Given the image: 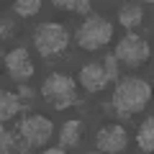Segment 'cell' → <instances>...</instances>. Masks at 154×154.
Instances as JSON below:
<instances>
[{
	"mask_svg": "<svg viewBox=\"0 0 154 154\" xmlns=\"http://www.w3.org/2000/svg\"><path fill=\"white\" fill-rule=\"evenodd\" d=\"M152 100V85L139 80V77H123L118 80L116 85V93H113V108L116 113L121 116H131V113H139L144 110Z\"/></svg>",
	"mask_w": 154,
	"mask_h": 154,
	"instance_id": "1",
	"label": "cell"
},
{
	"mask_svg": "<svg viewBox=\"0 0 154 154\" xmlns=\"http://www.w3.org/2000/svg\"><path fill=\"white\" fill-rule=\"evenodd\" d=\"M110 36H113V23L105 21V18H100V16H93V18H88L82 26L77 28L75 41H77L80 49L95 51V49H103V46L110 41Z\"/></svg>",
	"mask_w": 154,
	"mask_h": 154,
	"instance_id": "2",
	"label": "cell"
},
{
	"mask_svg": "<svg viewBox=\"0 0 154 154\" xmlns=\"http://www.w3.org/2000/svg\"><path fill=\"white\" fill-rule=\"evenodd\" d=\"M69 44V33L64 31V26L59 23H41L33 31V46L41 57H54L62 54Z\"/></svg>",
	"mask_w": 154,
	"mask_h": 154,
	"instance_id": "3",
	"label": "cell"
},
{
	"mask_svg": "<svg viewBox=\"0 0 154 154\" xmlns=\"http://www.w3.org/2000/svg\"><path fill=\"white\" fill-rule=\"evenodd\" d=\"M41 95L49 100L54 108H67L77 100V88H75V80L62 72H54L44 80L41 85Z\"/></svg>",
	"mask_w": 154,
	"mask_h": 154,
	"instance_id": "4",
	"label": "cell"
},
{
	"mask_svg": "<svg viewBox=\"0 0 154 154\" xmlns=\"http://www.w3.org/2000/svg\"><path fill=\"white\" fill-rule=\"evenodd\" d=\"M116 59H121L128 67H139L149 59V44L139 33H126V36L116 44Z\"/></svg>",
	"mask_w": 154,
	"mask_h": 154,
	"instance_id": "5",
	"label": "cell"
},
{
	"mask_svg": "<svg viewBox=\"0 0 154 154\" xmlns=\"http://www.w3.org/2000/svg\"><path fill=\"white\" fill-rule=\"evenodd\" d=\"M21 136L26 139L28 146H41V144L49 141V136L54 134V123L44 116H28L21 121Z\"/></svg>",
	"mask_w": 154,
	"mask_h": 154,
	"instance_id": "6",
	"label": "cell"
},
{
	"mask_svg": "<svg viewBox=\"0 0 154 154\" xmlns=\"http://www.w3.org/2000/svg\"><path fill=\"white\" fill-rule=\"evenodd\" d=\"M95 144H98L100 152L105 154H116V152H123L128 144V134L123 126H118V123H108V126H103L98 131V136H95Z\"/></svg>",
	"mask_w": 154,
	"mask_h": 154,
	"instance_id": "7",
	"label": "cell"
},
{
	"mask_svg": "<svg viewBox=\"0 0 154 154\" xmlns=\"http://www.w3.org/2000/svg\"><path fill=\"white\" fill-rule=\"evenodd\" d=\"M3 62H5L8 75H11L16 82H26V80H31V75H33V62H31V57H28V51L23 49V46L11 49Z\"/></svg>",
	"mask_w": 154,
	"mask_h": 154,
	"instance_id": "8",
	"label": "cell"
},
{
	"mask_svg": "<svg viewBox=\"0 0 154 154\" xmlns=\"http://www.w3.org/2000/svg\"><path fill=\"white\" fill-rule=\"evenodd\" d=\"M80 82H82V88L90 90V93H98V90H103L105 85H108V75H105L103 64H98V62H90V64H85L82 69H80Z\"/></svg>",
	"mask_w": 154,
	"mask_h": 154,
	"instance_id": "9",
	"label": "cell"
},
{
	"mask_svg": "<svg viewBox=\"0 0 154 154\" xmlns=\"http://www.w3.org/2000/svg\"><path fill=\"white\" fill-rule=\"evenodd\" d=\"M85 134V123L80 121V118H69V121L62 126V134H59V146H77L80 144V139H82Z\"/></svg>",
	"mask_w": 154,
	"mask_h": 154,
	"instance_id": "10",
	"label": "cell"
},
{
	"mask_svg": "<svg viewBox=\"0 0 154 154\" xmlns=\"http://www.w3.org/2000/svg\"><path fill=\"white\" fill-rule=\"evenodd\" d=\"M118 21L126 28H136L139 23L144 21V8L136 5V3H126V5L118 8Z\"/></svg>",
	"mask_w": 154,
	"mask_h": 154,
	"instance_id": "11",
	"label": "cell"
},
{
	"mask_svg": "<svg viewBox=\"0 0 154 154\" xmlns=\"http://www.w3.org/2000/svg\"><path fill=\"white\" fill-rule=\"evenodd\" d=\"M21 110V100L8 90H0V121H8Z\"/></svg>",
	"mask_w": 154,
	"mask_h": 154,
	"instance_id": "12",
	"label": "cell"
},
{
	"mask_svg": "<svg viewBox=\"0 0 154 154\" xmlns=\"http://www.w3.org/2000/svg\"><path fill=\"white\" fill-rule=\"evenodd\" d=\"M136 144H139V149H144V152H152V149H154V118H152V116L144 118V123L139 126Z\"/></svg>",
	"mask_w": 154,
	"mask_h": 154,
	"instance_id": "13",
	"label": "cell"
},
{
	"mask_svg": "<svg viewBox=\"0 0 154 154\" xmlns=\"http://www.w3.org/2000/svg\"><path fill=\"white\" fill-rule=\"evenodd\" d=\"M13 11H16L18 16H23V18L36 16V13L41 11V0H18L16 5H13Z\"/></svg>",
	"mask_w": 154,
	"mask_h": 154,
	"instance_id": "14",
	"label": "cell"
},
{
	"mask_svg": "<svg viewBox=\"0 0 154 154\" xmlns=\"http://www.w3.org/2000/svg\"><path fill=\"white\" fill-rule=\"evenodd\" d=\"M54 8H69V11H77V13H88L90 3L88 0H82V3H75V0H54Z\"/></svg>",
	"mask_w": 154,
	"mask_h": 154,
	"instance_id": "15",
	"label": "cell"
},
{
	"mask_svg": "<svg viewBox=\"0 0 154 154\" xmlns=\"http://www.w3.org/2000/svg\"><path fill=\"white\" fill-rule=\"evenodd\" d=\"M13 146V136L5 131V128H0V154H8Z\"/></svg>",
	"mask_w": 154,
	"mask_h": 154,
	"instance_id": "16",
	"label": "cell"
},
{
	"mask_svg": "<svg viewBox=\"0 0 154 154\" xmlns=\"http://www.w3.org/2000/svg\"><path fill=\"white\" fill-rule=\"evenodd\" d=\"M105 75H108V80H116V77H118V72H116V57H108V59H105Z\"/></svg>",
	"mask_w": 154,
	"mask_h": 154,
	"instance_id": "17",
	"label": "cell"
},
{
	"mask_svg": "<svg viewBox=\"0 0 154 154\" xmlns=\"http://www.w3.org/2000/svg\"><path fill=\"white\" fill-rule=\"evenodd\" d=\"M41 154H64V149H62V146H54V149H46V152H41Z\"/></svg>",
	"mask_w": 154,
	"mask_h": 154,
	"instance_id": "18",
	"label": "cell"
},
{
	"mask_svg": "<svg viewBox=\"0 0 154 154\" xmlns=\"http://www.w3.org/2000/svg\"><path fill=\"white\" fill-rule=\"evenodd\" d=\"M88 154H98V152H88Z\"/></svg>",
	"mask_w": 154,
	"mask_h": 154,
	"instance_id": "19",
	"label": "cell"
}]
</instances>
